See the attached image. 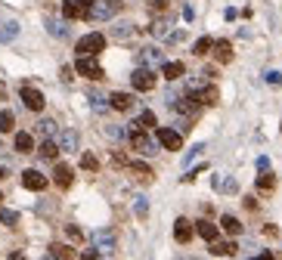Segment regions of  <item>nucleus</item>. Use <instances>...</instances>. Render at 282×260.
Wrapping results in <instances>:
<instances>
[{
    "label": "nucleus",
    "mask_w": 282,
    "mask_h": 260,
    "mask_svg": "<svg viewBox=\"0 0 282 260\" xmlns=\"http://www.w3.org/2000/svg\"><path fill=\"white\" fill-rule=\"evenodd\" d=\"M254 260H276V257H273V254H270V251H260V254H257V257H254Z\"/></svg>",
    "instance_id": "c03bdc74"
},
{
    "label": "nucleus",
    "mask_w": 282,
    "mask_h": 260,
    "mask_svg": "<svg viewBox=\"0 0 282 260\" xmlns=\"http://www.w3.org/2000/svg\"><path fill=\"white\" fill-rule=\"evenodd\" d=\"M217 99H220V90L211 84V87H205L202 93H199V102L202 105H217Z\"/></svg>",
    "instance_id": "a878e982"
},
{
    "label": "nucleus",
    "mask_w": 282,
    "mask_h": 260,
    "mask_svg": "<svg viewBox=\"0 0 282 260\" xmlns=\"http://www.w3.org/2000/svg\"><path fill=\"white\" fill-rule=\"evenodd\" d=\"M127 167H130V174H136L139 180H152V177H155V174H152V167H149L146 161H130Z\"/></svg>",
    "instance_id": "cd10ccee"
},
{
    "label": "nucleus",
    "mask_w": 282,
    "mask_h": 260,
    "mask_svg": "<svg viewBox=\"0 0 282 260\" xmlns=\"http://www.w3.org/2000/svg\"><path fill=\"white\" fill-rule=\"evenodd\" d=\"M10 177V171H7V167H0V180H7Z\"/></svg>",
    "instance_id": "49530a36"
},
{
    "label": "nucleus",
    "mask_w": 282,
    "mask_h": 260,
    "mask_svg": "<svg viewBox=\"0 0 282 260\" xmlns=\"http://www.w3.org/2000/svg\"><path fill=\"white\" fill-rule=\"evenodd\" d=\"M22 102H25V108H31V111H41L44 105H47V99H44V93L41 90H34V87H22Z\"/></svg>",
    "instance_id": "9d476101"
},
{
    "label": "nucleus",
    "mask_w": 282,
    "mask_h": 260,
    "mask_svg": "<svg viewBox=\"0 0 282 260\" xmlns=\"http://www.w3.org/2000/svg\"><path fill=\"white\" fill-rule=\"evenodd\" d=\"M121 13V0H96L93 10H90V19H99V22H105V19H112Z\"/></svg>",
    "instance_id": "20e7f679"
},
{
    "label": "nucleus",
    "mask_w": 282,
    "mask_h": 260,
    "mask_svg": "<svg viewBox=\"0 0 282 260\" xmlns=\"http://www.w3.org/2000/svg\"><path fill=\"white\" fill-rule=\"evenodd\" d=\"M10 260H25V254H22V251H13V254H10Z\"/></svg>",
    "instance_id": "a18cd8bd"
},
{
    "label": "nucleus",
    "mask_w": 282,
    "mask_h": 260,
    "mask_svg": "<svg viewBox=\"0 0 282 260\" xmlns=\"http://www.w3.org/2000/svg\"><path fill=\"white\" fill-rule=\"evenodd\" d=\"M81 260H102V254H99V251H84Z\"/></svg>",
    "instance_id": "79ce46f5"
},
{
    "label": "nucleus",
    "mask_w": 282,
    "mask_h": 260,
    "mask_svg": "<svg viewBox=\"0 0 282 260\" xmlns=\"http://www.w3.org/2000/svg\"><path fill=\"white\" fill-rule=\"evenodd\" d=\"M38 155H41L44 161H56V158H59V146H56V140H44L41 149H38Z\"/></svg>",
    "instance_id": "412c9836"
},
{
    "label": "nucleus",
    "mask_w": 282,
    "mask_h": 260,
    "mask_svg": "<svg viewBox=\"0 0 282 260\" xmlns=\"http://www.w3.org/2000/svg\"><path fill=\"white\" fill-rule=\"evenodd\" d=\"M75 71L81 74V78L102 81V65H99V59H75Z\"/></svg>",
    "instance_id": "0eeeda50"
},
{
    "label": "nucleus",
    "mask_w": 282,
    "mask_h": 260,
    "mask_svg": "<svg viewBox=\"0 0 282 260\" xmlns=\"http://www.w3.org/2000/svg\"><path fill=\"white\" fill-rule=\"evenodd\" d=\"M199 93H189V96H183L180 102H174V108L180 111V115H199Z\"/></svg>",
    "instance_id": "4468645a"
},
{
    "label": "nucleus",
    "mask_w": 282,
    "mask_h": 260,
    "mask_svg": "<svg viewBox=\"0 0 282 260\" xmlns=\"http://www.w3.org/2000/svg\"><path fill=\"white\" fill-rule=\"evenodd\" d=\"M16 127V115L13 111H0V134H10Z\"/></svg>",
    "instance_id": "473e14b6"
},
{
    "label": "nucleus",
    "mask_w": 282,
    "mask_h": 260,
    "mask_svg": "<svg viewBox=\"0 0 282 260\" xmlns=\"http://www.w3.org/2000/svg\"><path fill=\"white\" fill-rule=\"evenodd\" d=\"M214 56H217L220 65L233 62V44H230V41H214Z\"/></svg>",
    "instance_id": "a211bd4d"
},
{
    "label": "nucleus",
    "mask_w": 282,
    "mask_h": 260,
    "mask_svg": "<svg viewBox=\"0 0 282 260\" xmlns=\"http://www.w3.org/2000/svg\"><path fill=\"white\" fill-rule=\"evenodd\" d=\"M192 235H196V226H192L186 217H177V220H174V238H177L180 245H186Z\"/></svg>",
    "instance_id": "f8f14e48"
},
{
    "label": "nucleus",
    "mask_w": 282,
    "mask_h": 260,
    "mask_svg": "<svg viewBox=\"0 0 282 260\" xmlns=\"http://www.w3.org/2000/svg\"><path fill=\"white\" fill-rule=\"evenodd\" d=\"M239 248H236V241H214V245H211V254L214 257H233Z\"/></svg>",
    "instance_id": "4be33fe9"
},
{
    "label": "nucleus",
    "mask_w": 282,
    "mask_h": 260,
    "mask_svg": "<svg viewBox=\"0 0 282 260\" xmlns=\"http://www.w3.org/2000/svg\"><path fill=\"white\" fill-rule=\"evenodd\" d=\"M38 134H41V137H53V134H56V121H50V118H44V121L38 124Z\"/></svg>",
    "instance_id": "f704fd0d"
},
{
    "label": "nucleus",
    "mask_w": 282,
    "mask_h": 260,
    "mask_svg": "<svg viewBox=\"0 0 282 260\" xmlns=\"http://www.w3.org/2000/svg\"><path fill=\"white\" fill-rule=\"evenodd\" d=\"M127 137H130V146L136 149V152H143V155H155V143L146 137V130L130 127V130H127Z\"/></svg>",
    "instance_id": "423d86ee"
},
{
    "label": "nucleus",
    "mask_w": 282,
    "mask_h": 260,
    "mask_svg": "<svg viewBox=\"0 0 282 260\" xmlns=\"http://www.w3.org/2000/svg\"><path fill=\"white\" fill-rule=\"evenodd\" d=\"M109 137L118 140V137H124V130H121V127H109Z\"/></svg>",
    "instance_id": "37998d69"
},
{
    "label": "nucleus",
    "mask_w": 282,
    "mask_h": 260,
    "mask_svg": "<svg viewBox=\"0 0 282 260\" xmlns=\"http://www.w3.org/2000/svg\"><path fill=\"white\" fill-rule=\"evenodd\" d=\"M149 10H152V13H168V0H152Z\"/></svg>",
    "instance_id": "ea45409f"
},
{
    "label": "nucleus",
    "mask_w": 282,
    "mask_h": 260,
    "mask_svg": "<svg viewBox=\"0 0 282 260\" xmlns=\"http://www.w3.org/2000/svg\"><path fill=\"white\" fill-rule=\"evenodd\" d=\"M96 0H62V16L72 22V19H90Z\"/></svg>",
    "instance_id": "f03ea898"
},
{
    "label": "nucleus",
    "mask_w": 282,
    "mask_h": 260,
    "mask_svg": "<svg viewBox=\"0 0 282 260\" xmlns=\"http://www.w3.org/2000/svg\"><path fill=\"white\" fill-rule=\"evenodd\" d=\"M4 152H7V149H4V143H0V155H4Z\"/></svg>",
    "instance_id": "de8ad7c7"
},
{
    "label": "nucleus",
    "mask_w": 282,
    "mask_h": 260,
    "mask_svg": "<svg viewBox=\"0 0 282 260\" xmlns=\"http://www.w3.org/2000/svg\"><path fill=\"white\" fill-rule=\"evenodd\" d=\"M44 260H56V257H53V254H50V257H44Z\"/></svg>",
    "instance_id": "09e8293b"
},
{
    "label": "nucleus",
    "mask_w": 282,
    "mask_h": 260,
    "mask_svg": "<svg viewBox=\"0 0 282 260\" xmlns=\"http://www.w3.org/2000/svg\"><path fill=\"white\" fill-rule=\"evenodd\" d=\"M81 167L93 174V171H99V158H96L93 152H84V155H81Z\"/></svg>",
    "instance_id": "2f4dec72"
},
{
    "label": "nucleus",
    "mask_w": 282,
    "mask_h": 260,
    "mask_svg": "<svg viewBox=\"0 0 282 260\" xmlns=\"http://www.w3.org/2000/svg\"><path fill=\"white\" fill-rule=\"evenodd\" d=\"M65 235H68V238H72V241H81V238H84L78 226H65Z\"/></svg>",
    "instance_id": "a19ab883"
},
{
    "label": "nucleus",
    "mask_w": 282,
    "mask_h": 260,
    "mask_svg": "<svg viewBox=\"0 0 282 260\" xmlns=\"http://www.w3.org/2000/svg\"><path fill=\"white\" fill-rule=\"evenodd\" d=\"M130 127H136V130H152V127H158V118H155V111H139V118L130 124Z\"/></svg>",
    "instance_id": "aec40b11"
},
{
    "label": "nucleus",
    "mask_w": 282,
    "mask_h": 260,
    "mask_svg": "<svg viewBox=\"0 0 282 260\" xmlns=\"http://www.w3.org/2000/svg\"><path fill=\"white\" fill-rule=\"evenodd\" d=\"M0 201H4V195H0Z\"/></svg>",
    "instance_id": "8fccbe9b"
},
{
    "label": "nucleus",
    "mask_w": 282,
    "mask_h": 260,
    "mask_svg": "<svg viewBox=\"0 0 282 260\" xmlns=\"http://www.w3.org/2000/svg\"><path fill=\"white\" fill-rule=\"evenodd\" d=\"M109 34L115 37V41H127V37L133 34V25H130V22H118V25H115Z\"/></svg>",
    "instance_id": "c85d7f7f"
},
{
    "label": "nucleus",
    "mask_w": 282,
    "mask_h": 260,
    "mask_svg": "<svg viewBox=\"0 0 282 260\" xmlns=\"http://www.w3.org/2000/svg\"><path fill=\"white\" fill-rule=\"evenodd\" d=\"M152 65H165V53L158 50V47L139 50V68H152Z\"/></svg>",
    "instance_id": "9b49d317"
},
{
    "label": "nucleus",
    "mask_w": 282,
    "mask_h": 260,
    "mask_svg": "<svg viewBox=\"0 0 282 260\" xmlns=\"http://www.w3.org/2000/svg\"><path fill=\"white\" fill-rule=\"evenodd\" d=\"M47 28H50V34H53V37H65V22H53V19H50Z\"/></svg>",
    "instance_id": "e433bc0d"
},
{
    "label": "nucleus",
    "mask_w": 282,
    "mask_h": 260,
    "mask_svg": "<svg viewBox=\"0 0 282 260\" xmlns=\"http://www.w3.org/2000/svg\"><path fill=\"white\" fill-rule=\"evenodd\" d=\"M105 50V34L93 31V34H84L81 41L75 44V53H78V59H96V56Z\"/></svg>",
    "instance_id": "f257e3e1"
},
{
    "label": "nucleus",
    "mask_w": 282,
    "mask_h": 260,
    "mask_svg": "<svg viewBox=\"0 0 282 260\" xmlns=\"http://www.w3.org/2000/svg\"><path fill=\"white\" fill-rule=\"evenodd\" d=\"M263 78H267V84H270V87H282V71H267Z\"/></svg>",
    "instance_id": "58836bf2"
},
{
    "label": "nucleus",
    "mask_w": 282,
    "mask_h": 260,
    "mask_svg": "<svg viewBox=\"0 0 282 260\" xmlns=\"http://www.w3.org/2000/svg\"><path fill=\"white\" fill-rule=\"evenodd\" d=\"M109 105H112L115 111H130V108L136 105V99L130 96V93H112V96H109Z\"/></svg>",
    "instance_id": "f3484780"
},
{
    "label": "nucleus",
    "mask_w": 282,
    "mask_h": 260,
    "mask_svg": "<svg viewBox=\"0 0 282 260\" xmlns=\"http://www.w3.org/2000/svg\"><path fill=\"white\" fill-rule=\"evenodd\" d=\"M162 74H165L168 81H180L183 74H186V65L183 62H165L162 65Z\"/></svg>",
    "instance_id": "6ab92c4d"
},
{
    "label": "nucleus",
    "mask_w": 282,
    "mask_h": 260,
    "mask_svg": "<svg viewBox=\"0 0 282 260\" xmlns=\"http://www.w3.org/2000/svg\"><path fill=\"white\" fill-rule=\"evenodd\" d=\"M47 183H50V180H47L41 171H34V167H28V171L22 174V186H25V189H31V192H44Z\"/></svg>",
    "instance_id": "1a4fd4ad"
},
{
    "label": "nucleus",
    "mask_w": 282,
    "mask_h": 260,
    "mask_svg": "<svg viewBox=\"0 0 282 260\" xmlns=\"http://www.w3.org/2000/svg\"><path fill=\"white\" fill-rule=\"evenodd\" d=\"M130 84H133V90H139V93H149V90H155L158 78H155L152 68H136L133 78H130Z\"/></svg>",
    "instance_id": "39448f33"
},
{
    "label": "nucleus",
    "mask_w": 282,
    "mask_h": 260,
    "mask_svg": "<svg viewBox=\"0 0 282 260\" xmlns=\"http://www.w3.org/2000/svg\"><path fill=\"white\" fill-rule=\"evenodd\" d=\"M211 50H214V41H211V37H199L196 47H192V53H196V56H208Z\"/></svg>",
    "instance_id": "c756f323"
},
{
    "label": "nucleus",
    "mask_w": 282,
    "mask_h": 260,
    "mask_svg": "<svg viewBox=\"0 0 282 260\" xmlns=\"http://www.w3.org/2000/svg\"><path fill=\"white\" fill-rule=\"evenodd\" d=\"M50 254L56 257V260H75V251L68 248V245H53V248H50Z\"/></svg>",
    "instance_id": "7c9ffc66"
},
{
    "label": "nucleus",
    "mask_w": 282,
    "mask_h": 260,
    "mask_svg": "<svg viewBox=\"0 0 282 260\" xmlns=\"http://www.w3.org/2000/svg\"><path fill=\"white\" fill-rule=\"evenodd\" d=\"M16 152H22V155H28V152H34V137L31 134H16Z\"/></svg>",
    "instance_id": "5701e85b"
},
{
    "label": "nucleus",
    "mask_w": 282,
    "mask_h": 260,
    "mask_svg": "<svg viewBox=\"0 0 282 260\" xmlns=\"http://www.w3.org/2000/svg\"><path fill=\"white\" fill-rule=\"evenodd\" d=\"M220 226H223L226 235H239V232H242V223H239L233 214H223V217H220Z\"/></svg>",
    "instance_id": "393cba45"
},
{
    "label": "nucleus",
    "mask_w": 282,
    "mask_h": 260,
    "mask_svg": "<svg viewBox=\"0 0 282 260\" xmlns=\"http://www.w3.org/2000/svg\"><path fill=\"white\" fill-rule=\"evenodd\" d=\"M133 211H136V217H139V220H146V217H149V204H146V198H143V195H136V198H133Z\"/></svg>",
    "instance_id": "72a5a7b5"
},
{
    "label": "nucleus",
    "mask_w": 282,
    "mask_h": 260,
    "mask_svg": "<svg viewBox=\"0 0 282 260\" xmlns=\"http://www.w3.org/2000/svg\"><path fill=\"white\" fill-rule=\"evenodd\" d=\"M0 223H7V226H16V223H19V214H16V211H0Z\"/></svg>",
    "instance_id": "4c0bfd02"
},
{
    "label": "nucleus",
    "mask_w": 282,
    "mask_h": 260,
    "mask_svg": "<svg viewBox=\"0 0 282 260\" xmlns=\"http://www.w3.org/2000/svg\"><path fill=\"white\" fill-rule=\"evenodd\" d=\"M155 137H158V143H162L168 152H180L183 149V134L174 130V127H155Z\"/></svg>",
    "instance_id": "7ed1b4c3"
},
{
    "label": "nucleus",
    "mask_w": 282,
    "mask_h": 260,
    "mask_svg": "<svg viewBox=\"0 0 282 260\" xmlns=\"http://www.w3.org/2000/svg\"><path fill=\"white\" fill-rule=\"evenodd\" d=\"M78 143H81V137H78V130H75V127L59 130V137H56L59 152H78Z\"/></svg>",
    "instance_id": "6e6552de"
},
{
    "label": "nucleus",
    "mask_w": 282,
    "mask_h": 260,
    "mask_svg": "<svg viewBox=\"0 0 282 260\" xmlns=\"http://www.w3.org/2000/svg\"><path fill=\"white\" fill-rule=\"evenodd\" d=\"M192 226H196V232H199V235L208 241V245H214V241H217V235H220V229H217L211 220H199V223H192Z\"/></svg>",
    "instance_id": "dca6fc26"
},
{
    "label": "nucleus",
    "mask_w": 282,
    "mask_h": 260,
    "mask_svg": "<svg viewBox=\"0 0 282 260\" xmlns=\"http://www.w3.org/2000/svg\"><path fill=\"white\" fill-rule=\"evenodd\" d=\"M19 37V22H4L0 25V44H10Z\"/></svg>",
    "instance_id": "b1692460"
},
{
    "label": "nucleus",
    "mask_w": 282,
    "mask_h": 260,
    "mask_svg": "<svg viewBox=\"0 0 282 260\" xmlns=\"http://www.w3.org/2000/svg\"><path fill=\"white\" fill-rule=\"evenodd\" d=\"M93 241H96V251H99V254H112V251H115V245H118L112 229H99V232L93 235Z\"/></svg>",
    "instance_id": "ddd939ff"
},
{
    "label": "nucleus",
    "mask_w": 282,
    "mask_h": 260,
    "mask_svg": "<svg viewBox=\"0 0 282 260\" xmlns=\"http://www.w3.org/2000/svg\"><path fill=\"white\" fill-rule=\"evenodd\" d=\"M72 180H75V177H72V167H68L65 161H59L56 171H53V183H56L59 189H68V186H72Z\"/></svg>",
    "instance_id": "2eb2a0df"
},
{
    "label": "nucleus",
    "mask_w": 282,
    "mask_h": 260,
    "mask_svg": "<svg viewBox=\"0 0 282 260\" xmlns=\"http://www.w3.org/2000/svg\"><path fill=\"white\" fill-rule=\"evenodd\" d=\"M168 28H171V22H168V19H158V22H155L149 31H152L155 37H168Z\"/></svg>",
    "instance_id": "c9c22d12"
},
{
    "label": "nucleus",
    "mask_w": 282,
    "mask_h": 260,
    "mask_svg": "<svg viewBox=\"0 0 282 260\" xmlns=\"http://www.w3.org/2000/svg\"><path fill=\"white\" fill-rule=\"evenodd\" d=\"M273 189H276V177H273L270 171H263V174L257 177V192L267 195V192H273Z\"/></svg>",
    "instance_id": "bb28decb"
}]
</instances>
